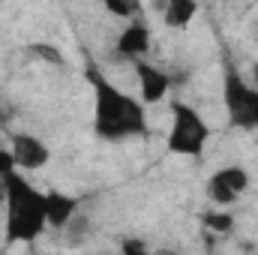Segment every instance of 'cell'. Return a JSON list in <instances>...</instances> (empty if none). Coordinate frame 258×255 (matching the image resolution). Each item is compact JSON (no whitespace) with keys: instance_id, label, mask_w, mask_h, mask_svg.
Wrapping results in <instances>:
<instances>
[{"instance_id":"obj_5","label":"cell","mask_w":258,"mask_h":255,"mask_svg":"<svg viewBox=\"0 0 258 255\" xmlns=\"http://www.w3.org/2000/svg\"><path fill=\"white\" fill-rule=\"evenodd\" d=\"M222 90H225V108L231 114V123L249 129V96H252V87L237 72H228Z\"/></svg>"},{"instance_id":"obj_2","label":"cell","mask_w":258,"mask_h":255,"mask_svg":"<svg viewBox=\"0 0 258 255\" xmlns=\"http://www.w3.org/2000/svg\"><path fill=\"white\" fill-rule=\"evenodd\" d=\"M6 183V204H9V219L6 231L9 240H33L42 234L45 222V192L33 189L18 171H9L0 177Z\"/></svg>"},{"instance_id":"obj_1","label":"cell","mask_w":258,"mask_h":255,"mask_svg":"<svg viewBox=\"0 0 258 255\" xmlns=\"http://www.w3.org/2000/svg\"><path fill=\"white\" fill-rule=\"evenodd\" d=\"M90 84H93V108H96V120L93 129L99 138L117 141L126 135H141L147 129L144 120V108L141 102H135L132 96H126L123 90H117L108 78H102L96 69L87 72Z\"/></svg>"},{"instance_id":"obj_14","label":"cell","mask_w":258,"mask_h":255,"mask_svg":"<svg viewBox=\"0 0 258 255\" xmlns=\"http://www.w3.org/2000/svg\"><path fill=\"white\" fill-rule=\"evenodd\" d=\"M105 9H111L117 18H132V12H129V6L123 0H105Z\"/></svg>"},{"instance_id":"obj_17","label":"cell","mask_w":258,"mask_h":255,"mask_svg":"<svg viewBox=\"0 0 258 255\" xmlns=\"http://www.w3.org/2000/svg\"><path fill=\"white\" fill-rule=\"evenodd\" d=\"M252 81H255V87H258V63L252 66Z\"/></svg>"},{"instance_id":"obj_10","label":"cell","mask_w":258,"mask_h":255,"mask_svg":"<svg viewBox=\"0 0 258 255\" xmlns=\"http://www.w3.org/2000/svg\"><path fill=\"white\" fill-rule=\"evenodd\" d=\"M195 12H198V3H195V0H165V6H162V21H165L168 27L180 30V27H186L195 18Z\"/></svg>"},{"instance_id":"obj_6","label":"cell","mask_w":258,"mask_h":255,"mask_svg":"<svg viewBox=\"0 0 258 255\" xmlns=\"http://www.w3.org/2000/svg\"><path fill=\"white\" fill-rule=\"evenodd\" d=\"M12 156H15V168L36 171L48 162V147L33 135L18 132V135H12Z\"/></svg>"},{"instance_id":"obj_3","label":"cell","mask_w":258,"mask_h":255,"mask_svg":"<svg viewBox=\"0 0 258 255\" xmlns=\"http://www.w3.org/2000/svg\"><path fill=\"white\" fill-rule=\"evenodd\" d=\"M171 111H174V123H171V132H168V150L180 153V156H198L207 144V135H210L207 123L186 102H174Z\"/></svg>"},{"instance_id":"obj_15","label":"cell","mask_w":258,"mask_h":255,"mask_svg":"<svg viewBox=\"0 0 258 255\" xmlns=\"http://www.w3.org/2000/svg\"><path fill=\"white\" fill-rule=\"evenodd\" d=\"M249 129H258V87H252L249 96Z\"/></svg>"},{"instance_id":"obj_8","label":"cell","mask_w":258,"mask_h":255,"mask_svg":"<svg viewBox=\"0 0 258 255\" xmlns=\"http://www.w3.org/2000/svg\"><path fill=\"white\" fill-rule=\"evenodd\" d=\"M75 198H69L63 192H45V222L51 228H66L69 219L75 216Z\"/></svg>"},{"instance_id":"obj_16","label":"cell","mask_w":258,"mask_h":255,"mask_svg":"<svg viewBox=\"0 0 258 255\" xmlns=\"http://www.w3.org/2000/svg\"><path fill=\"white\" fill-rule=\"evenodd\" d=\"M147 246L144 243H138V240H123V252H144Z\"/></svg>"},{"instance_id":"obj_12","label":"cell","mask_w":258,"mask_h":255,"mask_svg":"<svg viewBox=\"0 0 258 255\" xmlns=\"http://www.w3.org/2000/svg\"><path fill=\"white\" fill-rule=\"evenodd\" d=\"M30 54H36V57H45L48 63L54 66H66V57L57 51V48H51V45H45V42H39V45H33L30 48Z\"/></svg>"},{"instance_id":"obj_7","label":"cell","mask_w":258,"mask_h":255,"mask_svg":"<svg viewBox=\"0 0 258 255\" xmlns=\"http://www.w3.org/2000/svg\"><path fill=\"white\" fill-rule=\"evenodd\" d=\"M135 72H138V84H141V99L147 105L159 102L168 93L171 81H168V75L162 69H156L153 63H135Z\"/></svg>"},{"instance_id":"obj_11","label":"cell","mask_w":258,"mask_h":255,"mask_svg":"<svg viewBox=\"0 0 258 255\" xmlns=\"http://www.w3.org/2000/svg\"><path fill=\"white\" fill-rule=\"evenodd\" d=\"M204 225H207L210 231H231L234 219H231V213L216 210V213H204Z\"/></svg>"},{"instance_id":"obj_13","label":"cell","mask_w":258,"mask_h":255,"mask_svg":"<svg viewBox=\"0 0 258 255\" xmlns=\"http://www.w3.org/2000/svg\"><path fill=\"white\" fill-rule=\"evenodd\" d=\"M9 171H15V156L12 150H0V177H6Z\"/></svg>"},{"instance_id":"obj_4","label":"cell","mask_w":258,"mask_h":255,"mask_svg":"<svg viewBox=\"0 0 258 255\" xmlns=\"http://www.w3.org/2000/svg\"><path fill=\"white\" fill-rule=\"evenodd\" d=\"M249 189V174H246V168H240V165H228V168H219L210 180H207V195H210V201H216V204H231V201H237L243 192Z\"/></svg>"},{"instance_id":"obj_9","label":"cell","mask_w":258,"mask_h":255,"mask_svg":"<svg viewBox=\"0 0 258 255\" xmlns=\"http://www.w3.org/2000/svg\"><path fill=\"white\" fill-rule=\"evenodd\" d=\"M147 48H150V33L144 24H129L117 39V51L123 57H141Z\"/></svg>"}]
</instances>
